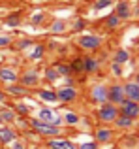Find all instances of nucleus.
<instances>
[{"label": "nucleus", "mask_w": 139, "mask_h": 149, "mask_svg": "<svg viewBox=\"0 0 139 149\" xmlns=\"http://www.w3.org/2000/svg\"><path fill=\"white\" fill-rule=\"evenodd\" d=\"M51 30L53 32H64V30H66V23L64 21H55L51 25Z\"/></svg>", "instance_id": "nucleus-25"}, {"label": "nucleus", "mask_w": 139, "mask_h": 149, "mask_svg": "<svg viewBox=\"0 0 139 149\" xmlns=\"http://www.w3.org/2000/svg\"><path fill=\"white\" fill-rule=\"evenodd\" d=\"M15 140V130L10 127H0V143H11Z\"/></svg>", "instance_id": "nucleus-11"}, {"label": "nucleus", "mask_w": 139, "mask_h": 149, "mask_svg": "<svg viewBox=\"0 0 139 149\" xmlns=\"http://www.w3.org/2000/svg\"><path fill=\"white\" fill-rule=\"evenodd\" d=\"M4 100H6V93L0 91V102H4Z\"/></svg>", "instance_id": "nucleus-39"}, {"label": "nucleus", "mask_w": 139, "mask_h": 149, "mask_svg": "<svg viewBox=\"0 0 139 149\" xmlns=\"http://www.w3.org/2000/svg\"><path fill=\"white\" fill-rule=\"evenodd\" d=\"M15 111H11V109H2L0 111V121H4V123H11V121H15Z\"/></svg>", "instance_id": "nucleus-21"}, {"label": "nucleus", "mask_w": 139, "mask_h": 149, "mask_svg": "<svg viewBox=\"0 0 139 149\" xmlns=\"http://www.w3.org/2000/svg\"><path fill=\"white\" fill-rule=\"evenodd\" d=\"M90 102L94 104H105L107 102V87L105 85H94L90 89Z\"/></svg>", "instance_id": "nucleus-7"}, {"label": "nucleus", "mask_w": 139, "mask_h": 149, "mask_svg": "<svg viewBox=\"0 0 139 149\" xmlns=\"http://www.w3.org/2000/svg\"><path fill=\"white\" fill-rule=\"evenodd\" d=\"M26 93H28L26 87H19V85H13V83L8 87V95H13V96H25Z\"/></svg>", "instance_id": "nucleus-18"}, {"label": "nucleus", "mask_w": 139, "mask_h": 149, "mask_svg": "<svg viewBox=\"0 0 139 149\" xmlns=\"http://www.w3.org/2000/svg\"><path fill=\"white\" fill-rule=\"evenodd\" d=\"M118 108L115 104H102L100 106V109H98V119L100 121H103V123H115V119L118 117Z\"/></svg>", "instance_id": "nucleus-1"}, {"label": "nucleus", "mask_w": 139, "mask_h": 149, "mask_svg": "<svg viewBox=\"0 0 139 149\" xmlns=\"http://www.w3.org/2000/svg\"><path fill=\"white\" fill-rule=\"evenodd\" d=\"M38 83V72L36 70H28L26 74H23V85L25 87H32Z\"/></svg>", "instance_id": "nucleus-13"}, {"label": "nucleus", "mask_w": 139, "mask_h": 149, "mask_svg": "<svg viewBox=\"0 0 139 149\" xmlns=\"http://www.w3.org/2000/svg\"><path fill=\"white\" fill-rule=\"evenodd\" d=\"M11 38L10 36H0V47H6V45H10Z\"/></svg>", "instance_id": "nucleus-34"}, {"label": "nucleus", "mask_w": 139, "mask_h": 149, "mask_svg": "<svg viewBox=\"0 0 139 149\" xmlns=\"http://www.w3.org/2000/svg\"><path fill=\"white\" fill-rule=\"evenodd\" d=\"M83 29H85V21H83V19H77V21L73 23V30L79 32V30H83Z\"/></svg>", "instance_id": "nucleus-32"}, {"label": "nucleus", "mask_w": 139, "mask_h": 149, "mask_svg": "<svg viewBox=\"0 0 139 149\" xmlns=\"http://www.w3.org/2000/svg\"><path fill=\"white\" fill-rule=\"evenodd\" d=\"M128 58H130V53L126 49H118L115 53V62L117 64H124V62H128Z\"/></svg>", "instance_id": "nucleus-19"}, {"label": "nucleus", "mask_w": 139, "mask_h": 149, "mask_svg": "<svg viewBox=\"0 0 139 149\" xmlns=\"http://www.w3.org/2000/svg\"><path fill=\"white\" fill-rule=\"evenodd\" d=\"M124 95L128 100H133V102H139V83L136 81H130V83L124 85Z\"/></svg>", "instance_id": "nucleus-9"}, {"label": "nucleus", "mask_w": 139, "mask_h": 149, "mask_svg": "<svg viewBox=\"0 0 139 149\" xmlns=\"http://www.w3.org/2000/svg\"><path fill=\"white\" fill-rule=\"evenodd\" d=\"M136 83H139V74H137V77H136Z\"/></svg>", "instance_id": "nucleus-40"}, {"label": "nucleus", "mask_w": 139, "mask_h": 149, "mask_svg": "<svg viewBox=\"0 0 139 149\" xmlns=\"http://www.w3.org/2000/svg\"><path fill=\"white\" fill-rule=\"evenodd\" d=\"M115 15H117L118 19H128L130 17V4L128 2H118Z\"/></svg>", "instance_id": "nucleus-15"}, {"label": "nucleus", "mask_w": 139, "mask_h": 149, "mask_svg": "<svg viewBox=\"0 0 139 149\" xmlns=\"http://www.w3.org/2000/svg\"><path fill=\"white\" fill-rule=\"evenodd\" d=\"M38 96H40L41 100H45V102H56L58 100L55 91H38Z\"/></svg>", "instance_id": "nucleus-20"}, {"label": "nucleus", "mask_w": 139, "mask_h": 149, "mask_svg": "<svg viewBox=\"0 0 139 149\" xmlns=\"http://www.w3.org/2000/svg\"><path fill=\"white\" fill-rule=\"evenodd\" d=\"M64 121H66V125H77L79 123V117H77V113L68 111L66 115H64Z\"/></svg>", "instance_id": "nucleus-24"}, {"label": "nucleus", "mask_w": 139, "mask_h": 149, "mask_svg": "<svg viewBox=\"0 0 139 149\" xmlns=\"http://www.w3.org/2000/svg\"><path fill=\"white\" fill-rule=\"evenodd\" d=\"M58 76H60V74L56 72V68H47V74H45V77H47L49 81H55Z\"/></svg>", "instance_id": "nucleus-29"}, {"label": "nucleus", "mask_w": 139, "mask_h": 149, "mask_svg": "<svg viewBox=\"0 0 139 149\" xmlns=\"http://www.w3.org/2000/svg\"><path fill=\"white\" fill-rule=\"evenodd\" d=\"M32 128L38 132V134H43V136H58V134H62L60 127H53V125H47V123H43V121H40V119L32 121Z\"/></svg>", "instance_id": "nucleus-5"}, {"label": "nucleus", "mask_w": 139, "mask_h": 149, "mask_svg": "<svg viewBox=\"0 0 139 149\" xmlns=\"http://www.w3.org/2000/svg\"><path fill=\"white\" fill-rule=\"evenodd\" d=\"M113 138V130L109 128H98L96 130V142H109Z\"/></svg>", "instance_id": "nucleus-17"}, {"label": "nucleus", "mask_w": 139, "mask_h": 149, "mask_svg": "<svg viewBox=\"0 0 139 149\" xmlns=\"http://www.w3.org/2000/svg\"><path fill=\"white\" fill-rule=\"evenodd\" d=\"M38 119L47 123V125H53V127H60V125H62V117L56 111H53L51 108H41L40 111H38Z\"/></svg>", "instance_id": "nucleus-2"}, {"label": "nucleus", "mask_w": 139, "mask_h": 149, "mask_svg": "<svg viewBox=\"0 0 139 149\" xmlns=\"http://www.w3.org/2000/svg\"><path fill=\"white\" fill-rule=\"evenodd\" d=\"M98 68H100V62L96 61V58H92V57L83 58V72L94 74V72H98Z\"/></svg>", "instance_id": "nucleus-12"}, {"label": "nucleus", "mask_w": 139, "mask_h": 149, "mask_svg": "<svg viewBox=\"0 0 139 149\" xmlns=\"http://www.w3.org/2000/svg\"><path fill=\"white\" fill-rule=\"evenodd\" d=\"M0 79L2 81H10V83H15L17 81V74H15V70L11 68H0Z\"/></svg>", "instance_id": "nucleus-14"}, {"label": "nucleus", "mask_w": 139, "mask_h": 149, "mask_svg": "<svg viewBox=\"0 0 139 149\" xmlns=\"http://www.w3.org/2000/svg\"><path fill=\"white\" fill-rule=\"evenodd\" d=\"M47 147L49 149H77L72 142H70V140H62V138H60V140H56V138L55 140H49Z\"/></svg>", "instance_id": "nucleus-10"}, {"label": "nucleus", "mask_w": 139, "mask_h": 149, "mask_svg": "<svg viewBox=\"0 0 139 149\" xmlns=\"http://www.w3.org/2000/svg\"><path fill=\"white\" fill-rule=\"evenodd\" d=\"M19 23H21V19L17 15H11V17L6 19V26H19Z\"/></svg>", "instance_id": "nucleus-28"}, {"label": "nucleus", "mask_w": 139, "mask_h": 149, "mask_svg": "<svg viewBox=\"0 0 139 149\" xmlns=\"http://www.w3.org/2000/svg\"><path fill=\"white\" fill-rule=\"evenodd\" d=\"M30 45V40H23L21 44H19V49H25V47H28Z\"/></svg>", "instance_id": "nucleus-38"}, {"label": "nucleus", "mask_w": 139, "mask_h": 149, "mask_svg": "<svg viewBox=\"0 0 139 149\" xmlns=\"http://www.w3.org/2000/svg\"><path fill=\"white\" fill-rule=\"evenodd\" d=\"M43 21V13H36V15H32V23L36 25V23H41Z\"/></svg>", "instance_id": "nucleus-35"}, {"label": "nucleus", "mask_w": 139, "mask_h": 149, "mask_svg": "<svg viewBox=\"0 0 139 149\" xmlns=\"http://www.w3.org/2000/svg\"><path fill=\"white\" fill-rule=\"evenodd\" d=\"M77 149H98V143L96 142H87V143H81Z\"/></svg>", "instance_id": "nucleus-31"}, {"label": "nucleus", "mask_w": 139, "mask_h": 149, "mask_svg": "<svg viewBox=\"0 0 139 149\" xmlns=\"http://www.w3.org/2000/svg\"><path fill=\"white\" fill-rule=\"evenodd\" d=\"M55 68H56V72H58L60 76H70V74H72V66L58 64V66H55Z\"/></svg>", "instance_id": "nucleus-26"}, {"label": "nucleus", "mask_w": 139, "mask_h": 149, "mask_svg": "<svg viewBox=\"0 0 139 149\" xmlns=\"http://www.w3.org/2000/svg\"><path fill=\"white\" fill-rule=\"evenodd\" d=\"M118 23H120V19H118L115 13H111L109 17L105 19V26H107V29H117V26H118Z\"/></svg>", "instance_id": "nucleus-22"}, {"label": "nucleus", "mask_w": 139, "mask_h": 149, "mask_svg": "<svg viewBox=\"0 0 139 149\" xmlns=\"http://www.w3.org/2000/svg\"><path fill=\"white\" fill-rule=\"evenodd\" d=\"M79 72H83V61L77 58V61L72 64V74H79Z\"/></svg>", "instance_id": "nucleus-27"}, {"label": "nucleus", "mask_w": 139, "mask_h": 149, "mask_svg": "<svg viewBox=\"0 0 139 149\" xmlns=\"http://www.w3.org/2000/svg\"><path fill=\"white\" fill-rule=\"evenodd\" d=\"M77 45L87 51H94L102 45V38L100 36H94V34H83V36L77 38Z\"/></svg>", "instance_id": "nucleus-4"}, {"label": "nucleus", "mask_w": 139, "mask_h": 149, "mask_svg": "<svg viewBox=\"0 0 139 149\" xmlns=\"http://www.w3.org/2000/svg\"><path fill=\"white\" fill-rule=\"evenodd\" d=\"M10 149H26L25 146H23L21 142H11V147Z\"/></svg>", "instance_id": "nucleus-37"}, {"label": "nucleus", "mask_w": 139, "mask_h": 149, "mask_svg": "<svg viewBox=\"0 0 139 149\" xmlns=\"http://www.w3.org/2000/svg\"><path fill=\"white\" fill-rule=\"evenodd\" d=\"M118 111H120L122 115H128V117H132V119H136V117H139V102L124 98V102H122L120 108H118Z\"/></svg>", "instance_id": "nucleus-6"}, {"label": "nucleus", "mask_w": 139, "mask_h": 149, "mask_svg": "<svg viewBox=\"0 0 139 149\" xmlns=\"http://www.w3.org/2000/svg\"><path fill=\"white\" fill-rule=\"evenodd\" d=\"M30 149H38V147H30Z\"/></svg>", "instance_id": "nucleus-41"}, {"label": "nucleus", "mask_w": 139, "mask_h": 149, "mask_svg": "<svg viewBox=\"0 0 139 149\" xmlns=\"http://www.w3.org/2000/svg\"><path fill=\"white\" fill-rule=\"evenodd\" d=\"M15 111L21 113V115H26V113H28V108H26L25 104H17V106H15Z\"/></svg>", "instance_id": "nucleus-33"}, {"label": "nucleus", "mask_w": 139, "mask_h": 149, "mask_svg": "<svg viewBox=\"0 0 139 149\" xmlns=\"http://www.w3.org/2000/svg\"><path fill=\"white\" fill-rule=\"evenodd\" d=\"M111 70H113V74H115V76H120V74H122V70H120V64H117V62L113 64V68H111Z\"/></svg>", "instance_id": "nucleus-36"}, {"label": "nucleus", "mask_w": 139, "mask_h": 149, "mask_svg": "<svg viewBox=\"0 0 139 149\" xmlns=\"http://www.w3.org/2000/svg\"><path fill=\"white\" fill-rule=\"evenodd\" d=\"M126 98V95H124V85H120V83H115V85H111V87H107V102H111V104H115V106H120L122 102H124Z\"/></svg>", "instance_id": "nucleus-3"}, {"label": "nucleus", "mask_w": 139, "mask_h": 149, "mask_svg": "<svg viewBox=\"0 0 139 149\" xmlns=\"http://www.w3.org/2000/svg\"><path fill=\"white\" fill-rule=\"evenodd\" d=\"M56 98H58V102H73L77 98V91L73 87H60L58 91H56Z\"/></svg>", "instance_id": "nucleus-8"}, {"label": "nucleus", "mask_w": 139, "mask_h": 149, "mask_svg": "<svg viewBox=\"0 0 139 149\" xmlns=\"http://www.w3.org/2000/svg\"><path fill=\"white\" fill-rule=\"evenodd\" d=\"M43 53H45V47L43 45H38V47L30 53V58H32V61H40V58L43 57Z\"/></svg>", "instance_id": "nucleus-23"}, {"label": "nucleus", "mask_w": 139, "mask_h": 149, "mask_svg": "<svg viewBox=\"0 0 139 149\" xmlns=\"http://www.w3.org/2000/svg\"><path fill=\"white\" fill-rule=\"evenodd\" d=\"M111 2H113V0H98V2H96V10H103V8H107V6H111Z\"/></svg>", "instance_id": "nucleus-30"}, {"label": "nucleus", "mask_w": 139, "mask_h": 149, "mask_svg": "<svg viewBox=\"0 0 139 149\" xmlns=\"http://www.w3.org/2000/svg\"><path fill=\"white\" fill-rule=\"evenodd\" d=\"M115 125H117L118 128H130L133 125V119L128 115H122V113H118V117L115 119Z\"/></svg>", "instance_id": "nucleus-16"}]
</instances>
